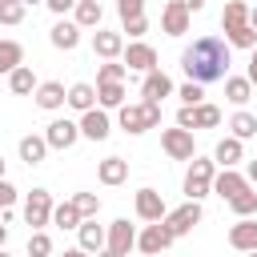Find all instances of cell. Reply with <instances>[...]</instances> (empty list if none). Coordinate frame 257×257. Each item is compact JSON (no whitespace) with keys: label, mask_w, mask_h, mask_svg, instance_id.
<instances>
[{"label":"cell","mask_w":257,"mask_h":257,"mask_svg":"<svg viewBox=\"0 0 257 257\" xmlns=\"http://www.w3.org/2000/svg\"><path fill=\"white\" fill-rule=\"evenodd\" d=\"M181 68L189 80L209 84V80H225L229 76V44L221 36H197L185 52H181Z\"/></svg>","instance_id":"cell-1"},{"label":"cell","mask_w":257,"mask_h":257,"mask_svg":"<svg viewBox=\"0 0 257 257\" xmlns=\"http://www.w3.org/2000/svg\"><path fill=\"white\" fill-rule=\"evenodd\" d=\"M116 120H120L124 133L141 137V133H149V128L161 124V104H149V100H141V104H120V108H116Z\"/></svg>","instance_id":"cell-2"},{"label":"cell","mask_w":257,"mask_h":257,"mask_svg":"<svg viewBox=\"0 0 257 257\" xmlns=\"http://www.w3.org/2000/svg\"><path fill=\"white\" fill-rule=\"evenodd\" d=\"M213 177H217V161L209 157H193L189 173H185V201H201L213 193Z\"/></svg>","instance_id":"cell-3"},{"label":"cell","mask_w":257,"mask_h":257,"mask_svg":"<svg viewBox=\"0 0 257 257\" xmlns=\"http://www.w3.org/2000/svg\"><path fill=\"white\" fill-rule=\"evenodd\" d=\"M52 209H56L52 193L48 189H32L24 197V225H32V233H40L44 225H52Z\"/></svg>","instance_id":"cell-4"},{"label":"cell","mask_w":257,"mask_h":257,"mask_svg":"<svg viewBox=\"0 0 257 257\" xmlns=\"http://www.w3.org/2000/svg\"><path fill=\"white\" fill-rule=\"evenodd\" d=\"M201 217H205L201 201H185V205H177V209L165 213V229H169L173 237H185V233H193V229L201 225Z\"/></svg>","instance_id":"cell-5"},{"label":"cell","mask_w":257,"mask_h":257,"mask_svg":"<svg viewBox=\"0 0 257 257\" xmlns=\"http://www.w3.org/2000/svg\"><path fill=\"white\" fill-rule=\"evenodd\" d=\"M177 124H181V128H189V133H193V128H217V124H221V108H217V104H209V100H205V104H193V108H189V104H181Z\"/></svg>","instance_id":"cell-6"},{"label":"cell","mask_w":257,"mask_h":257,"mask_svg":"<svg viewBox=\"0 0 257 257\" xmlns=\"http://www.w3.org/2000/svg\"><path fill=\"white\" fill-rule=\"evenodd\" d=\"M161 149H165L173 161H193V157H197V141H193V133L181 128V124L161 133Z\"/></svg>","instance_id":"cell-7"},{"label":"cell","mask_w":257,"mask_h":257,"mask_svg":"<svg viewBox=\"0 0 257 257\" xmlns=\"http://www.w3.org/2000/svg\"><path fill=\"white\" fill-rule=\"evenodd\" d=\"M173 241H177V237L165 229V221H157V225H145V229L137 233V249H141V253H149V257H161V253H165Z\"/></svg>","instance_id":"cell-8"},{"label":"cell","mask_w":257,"mask_h":257,"mask_svg":"<svg viewBox=\"0 0 257 257\" xmlns=\"http://www.w3.org/2000/svg\"><path fill=\"white\" fill-rule=\"evenodd\" d=\"M120 64H124L128 72H153V68H157V48L145 44V40H133V44H124Z\"/></svg>","instance_id":"cell-9"},{"label":"cell","mask_w":257,"mask_h":257,"mask_svg":"<svg viewBox=\"0 0 257 257\" xmlns=\"http://www.w3.org/2000/svg\"><path fill=\"white\" fill-rule=\"evenodd\" d=\"M44 141H48V149H72V145L80 141V120L56 116V120L44 128Z\"/></svg>","instance_id":"cell-10"},{"label":"cell","mask_w":257,"mask_h":257,"mask_svg":"<svg viewBox=\"0 0 257 257\" xmlns=\"http://www.w3.org/2000/svg\"><path fill=\"white\" fill-rule=\"evenodd\" d=\"M189 20H193V12H189L181 0H169V4L161 8V32H165V36H185V32H189Z\"/></svg>","instance_id":"cell-11"},{"label":"cell","mask_w":257,"mask_h":257,"mask_svg":"<svg viewBox=\"0 0 257 257\" xmlns=\"http://www.w3.org/2000/svg\"><path fill=\"white\" fill-rule=\"evenodd\" d=\"M133 205H137V217H141V221H149V225L165 221V213H169V209H165V197H161L157 189H149V185H145V189H137V201H133Z\"/></svg>","instance_id":"cell-12"},{"label":"cell","mask_w":257,"mask_h":257,"mask_svg":"<svg viewBox=\"0 0 257 257\" xmlns=\"http://www.w3.org/2000/svg\"><path fill=\"white\" fill-rule=\"evenodd\" d=\"M108 249L116 257H128V249H137V229L128 225V217H116L108 225Z\"/></svg>","instance_id":"cell-13"},{"label":"cell","mask_w":257,"mask_h":257,"mask_svg":"<svg viewBox=\"0 0 257 257\" xmlns=\"http://www.w3.org/2000/svg\"><path fill=\"white\" fill-rule=\"evenodd\" d=\"M92 52L100 60H116V56H124V36L112 32V28H96L92 32Z\"/></svg>","instance_id":"cell-14"},{"label":"cell","mask_w":257,"mask_h":257,"mask_svg":"<svg viewBox=\"0 0 257 257\" xmlns=\"http://www.w3.org/2000/svg\"><path fill=\"white\" fill-rule=\"evenodd\" d=\"M32 96H36V108H44V112H56V108L68 104V88L60 80H40V88Z\"/></svg>","instance_id":"cell-15"},{"label":"cell","mask_w":257,"mask_h":257,"mask_svg":"<svg viewBox=\"0 0 257 257\" xmlns=\"http://www.w3.org/2000/svg\"><path fill=\"white\" fill-rule=\"evenodd\" d=\"M108 133H112V120H108V112H104L100 104L80 116V137H88V141H108Z\"/></svg>","instance_id":"cell-16"},{"label":"cell","mask_w":257,"mask_h":257,"mask_svg":"<svg viewBox=\"0 0 257 257\" xmlns=\"http://www.w3.org/2000/svg\"><path fill=\"white\" fill-rule=\"evenodd\" d=\"M229 245L237 253H257V217H241L229 229Z\"/></svg>","instance_id":"cell-17"},{"label":"cell","mask_w":257,"mask_h":257,"mask_svg":"<svg viewBox=\"0 0 257 257\" xmlns=\"http://www.w3.org/2000/svg\"><path fill=\"white\" fill-rule=\"evenodd\" d=\"M76 237H80V249H84V253H100V249H108V229H104V225H96V217L80 221Z\"/></svg>","instance_id":"cell-18"},{"label":"cell","mask_w":257,"mask_h":257,"mask_svg":"<svg viewBox=\"0 0 257 257\" xmlns=\"http://www.w3.org/2000/svg\"><path fill=\"white\" fill-rule=\"evenodd\" d=\"M80 24L76 20H56L52 24V32H48V40H52V48H60V52H72L76 44H80Z\"/></svg>","instance_id":"cell-19"},{"label":"cell","mask_w":257,"mask_h":257,"mask_svg":"<svg viewBox=\"0 0 257 257\" xmlns=\"http://www.w3.org/2000/svg\"><path fill=\"white\" fill-rule=\"evenodd\" d=\"M173 92V80L161 72V68H153V72H145V80H141V96L149 100V104H161L165 96Z\"/></svg>","instance_id":"cell-20"},{"label":"cell","mask_w":257,"mask_h":257,"mask_svg":"<svg viewBox=\"0 0 257 257\" xmlns=\"http://www.w3.org/2000/svg\"><path fill=\"white\" fill-rule=\"evenodd\" d=\"M245 189H249V181H245V173H237V169H221V173L213 177V193L225 197V201H233V197L245 193Z\"/></svg>","instance_id":"cell-21"},{"label":"cell","mask_w":257,"mask_h":257,"mask_svg":"<svg viewBox=\"0 0 257 257\" xmlns=\"http://www.w3.org/2000/svg\"><path fill=\"white\" fill-rule=\"evenodd\" d=\"M213 161H217L221 169H237V161H245V141H237V137H221L217 149H213Z\"/></svg>","instance_id":"cell-22"},{"label":"cell","mask_w":257,"mask_h":257,"mask_svg":"<svg viewBox=\"0 0 257 257\" xmlns=\"http://www.w3.org/2000/svg\"><path fill=\"white\" fill-rule=\"evenodd\" d=\"M96 181L100 185H124L128 181V161L124 157H104L96 165Z\"/></svg>","instance_id":"cell-23"},{"label":"cell","mask_w":257,"mask_h":257,"mask_svg":"<svg viewBox=\"0 0 257 257\" xmlns=\"http://www.w3.org/2000/svg\"><path fill=\"white\" fill-rule=\"evenodd\" d=\"M68 108H76L80 116H84L88 108H96V88H92L88 80H76V84H68Z\"/></svg>","instance_id":"cell-24"},{"label":"cell","mask_w":257,"mask_h":257,"mask_svg":"<svg viewBox=\"0 0 257 257\" xmlns=\"http://www.w3.org/2000/svg\"><path fill=\"white\" fill-rule=\"evenodd\" d=\"M44 157H48V141L44 137H36V133H28V137H20V161L32 169V165H44Z\"/></svg>","instance_id":"cell-25"},{"label":"cell","mask_w":257,"mask_h":257,"mask_svg":"<svg viewBox=\"0 0 257 257\" xmlns=\"http://www.w3.org/2000/svg\"><path fill=\"white\" fill-rule=\"evenodd\" d=\"M72 20H76L80 28H100V20H104V8H100V0H76V8H72Z\"/></svg>","instance_id":"cell-26"},{"label":"cell","mask_w":257,"mask_h":257,"mask_svg":"<svg viewBox=\"0 0 257 257\" xmlns=\"http://www.w3.org/2000/svg\"><path fill=\"white\" fill-rule=\"evenodd\" d=\"M245 24H249V4H245V0H225V8H221V28L233 32V28H245Z\"/></svg>","instance_id":"cell-27"},{"label":"cell","mask_w":257,"mask_h":257,"mask_svg":"<svg viewBox=\"0 0 257 257\" xmlns=\"http://www.w3.org/2000/svg\"><path fill=\"white\" fill-rule=\"evenodd\" d=\"M249 96H253L249 76H225V100H229V104L245 108V104H249Z\"/></svg>","instance_id":"cell-28"},{"label":"cell","mask_w":257,"mask_h":257,"mask_svg":"<svg viewBox=\"0 0 257 257\" xmlns=\"http://www.w3.org/2000/svg\"><path fill=\"white\" fill-rule=\"evenodd\" d=\"M8 88H12L16 96H32V92L40 88V80L32 76V68H28V64H20L16 72H8Z\"/></svg>","instance_id":"cell-29"},{"label":"cell","mask_w":257,"mask_h":257,"mask_svg":"<svg viewBox=\"0 0 257 257\" xmlns=\"http://www.w3.org/2000/svg\"><path fill=\"white\" fill-rule=\"evenodd\" d=\"M229 137H237V141L257 137V116H253V112H245V108H237V112L229 116Z\"/></svg>","instance_id":"cell-30"},{"label":"cell","mask_w":257,"mask_h":257,"mask_svg":"<svg viewBox=\"0 0 257 257\" xmlns=\"http://www.w3.org/2000/svg\"><path fill=\"white\" fill-rule=\"evenodd\" d=\"M80 221H84V217H80V209L72 205V197L52 209V225H56V229H80Z\"/></svg>","instance_id":"cell-31"},{"label":"cell","mask_w":257,"mask_h":257,"mask_svg":"<svg viewBox=\"0 0 257 257\" xmlns=\"http://www.w3.org/2000/svg\"><path fill=\"white\" fill-rule=\"evenodd\" d=\"M20 64H24L20 40H0V72H16Z\"/></svg>","instance_id":"cell-32"},{"label":"cell","mask_w":257,"mask_h":257,"mask_svg":"<svg viewBox=\"0 0 257 257\" xmlns=\"http://www.w3.org/2000/svg\"><path fill=\"white\" fill-rule=\"evenodd\" d=\"M96 104L108 112V108H120L124 104V84H96Z\"/></svg>","instance_id":"cell-33"},{"label":"cell","mask_w":257,"mask_h":257,"mask_svg":"<svg viewBox=\"0 0 257 257\" xmlns=\"http://www.w3.org/2000/svg\"><path fill=\"white\" fill-rule=\"evenodd\" d=\"M225 44H229V48H245V52H253V48H257V32H253V24L225 32Z\"/></svg>","instance_id":"cell-34"},{"label":"cell","mask_w":257,"mask_h":257,"mask_svg":"<svg viewBox=\"0 0 257 257\" xmlns=\"http://www.w3.org/2000/svg\"><path fill=\"white\" fill-rule=\"evenodd\" d=\"M124 76H128V68L120 60H104L96 68V84H124Z\"/></svg>","instance_id":"cell-35"},{"label":"cell","mask_w":257,"mask_h":257,"mask_svg":"<svg viewBox=\"0 0 257 257\" xmlns=\"http://www.w3.org/2000/svg\"><path fill=\"white\" fill-rule=\"evenodd\" d=\"M229 209H233L237 217H253V213H257V193H253V189H245V193H237V197L229 201Z\"/></svg>","instance_id":"cell-36"},{"label":"cell","mask_w":257,"mask_h":257,"mask_svg":"<svg viewBox=\"0 0 257 257\" xmlns=\"http://www.w3.org/2000/svg\"><path fill=\"white\" fill-rule=\"evenodd\" d=\"M72 205L80 209V217H84V221L100 213V197H96V193H72Z\"/></svg>","instance_id":"cell-37"},{"label":"cell","mask_w":257,"mask_h":257,"mask_svg":"<svg viewBox=\"0 0 257 257\" xmlns=\"http://www.w3.org/2000/svg\"><path fill=\"white\" fill-rule=\"evenodd\" d=\"M177 96L193 108V104H205V84H197V80H185L181 88H177Z\"/></svg>","instance_id":"cell-38"},{"label":"cell","mask_w":257,"mask_h":257,"mask_svg":"<svg viewBox=\"0 0 257 257\" xmlns=\"http://www.w3.org/2000/svg\"><path fill=\"white\" fill-rule=\"evenodd\" d=\"M28 257H52V237H48L44 229L28 237Z\"/></svg>","instance_id":"cell-39"},{"label":"cell","mask_w":257,"mask_h":257,"mask_svg":"<svg viewBox=\"0 0 257 257\" xmlns=\"http://www.w3.org/2000/svg\"><path fill=\"white\" fill-rule=\"evenodd\" d=\"M24 12H28V8H24L20 0H0V24H20Z\"/></svg>","instance_id":"cell-40"},{"label":"cell","mask_w":257,"mask_h":257,"mask_svg":"<svg viewBox=\"0 0 257 257\" xmlns=\"http://www.w3.org/2000/svg\"><path fill=\"white\" fill-rule=\"evenodd\" d=\"M116 12H120V20L145 16V0H116Z\"/></svg>","instance_id":"cell-41"},{"label":"cell","mask_w":257,"mask_h":257,"mask_svg":"<svg viewBox=\"0 0 257 257\" xmlns=\"http://www.w3.org/2000/svg\"><path fill=\"white\" fill-rule=\"evenodd\" d=\"M124 32H128V40H141V36L149 32V16H133V20H124Z\"/></svg>","instance_id":"cell-42"},{"label":"cell","mask_w":257,"mask_h":257,"mask_svg":"<svg viewBox=\"0 0 257 257\" xmlns=\"http://www.w3.org/2000/svg\"><path fill=\"white\" fill-rule=\"evenodd\" d=\"M12 205H16V185L12 181H0V213L12 209Z\"/></svg>","instance_id":"cell-43"},{"label":"cell","mask_w":257,"mask_h":257,"mask_svg":"<svg viewBox=\"0 0 257 257\" xmlns=\"http://www.w3.org/2000/svg\"><path fill=\"white\" fill-rule=\"evenodd\" d=\"M48 4V12H56V16H64L68 8H76V0H44Z\"/></svg>","instance_id":"cell-44"},{"label":"cell","mask_w":257,"mask_h":257,"mask_svg":"<svg viewBox=\"0 0 257 257\" xmlns=\"http://www.w3.org/2000/svg\"><path fill=\"white\" fill-rule=\"evenodd\" d=\"M245 76H249V84L257 88V48L249 52V68H245Z\"/></svg>","instance_id":"cell-45"},{"label":"cell","mask_w":257,"mask_h":257,"mask_svg":"<svg viewBox=\"0 0 257 257\" xmlns=\"http://www.w3.org/2000/svg\"><path fill=\"white\" fill-rule=\"evenodd\" d=\"M181 4H185L189 12H201V8H205V0H181Z\"/></svg>","instance_id":"cell-46"},{"label":"cell","mask_w":257,"mask_h":257,"mask_svg":"<svg viewBox=\"0 0 257 257\" xmlns=\"http://www.w3.org/2000/svg\"><path fill=\"white\" fill-rule=\"evenodd\" d=\"M245 181H253V185H257V161H249V173H245Z\"/></svg>","instance_id":"cell-47"},{"label":"cell","mask_w":257,"mask_h":257,"mask_svg":"<svg viewBox=\"0 0 257 257\" xmlns=\"http://www.w3.org/2000/svg\"><path fill=\"white\" fill-rule=\"evenodd\" d=\"M60 257H88V253H84V249H80V245H76V249H64V253H60Z\"/></svg>","instance_id":"cell-48"},{"label":"cell","mask_w":257,"mask_h":257,"mask_svg":"<svg viewBox=\"0 0 257 257\" xmlns=\"http://www.w3.org/2000/svg\"><path fill=\"white\" fill-rule=\"evenodd\" d=\"M4 245H8V225L0 221V249H4Z\"/></svg>","instance_id":"cell-49"},{"label":"cell","mask_w":257,"mask_h":257,"mask_svg":"<svg viewBox=\"0 0 257 257\" xmlns=\"http://www.w3.org/2000/svg\"><path fill=\"white\" fill-rule=\"evenodd\" d=\"M249 24H253V32H257V4L249 8Z\"/></svg>","instance_id":"cell-50"},{"label":"cell","mask_w":257,"mask_h":257,"mask_svg":"<svg viewBox=\"0 0 257 257\" xmlns=\"http://www.w3.org/2000/svg\"><path fill=\"white\" fill-rule=\"evenodd\" d=\"M96 257H116V253H112V249H100V253H96Z\"/></svg>","instance_id":"cell-51"},{"label":"cell","mask_w":257,"mask_h":257,"mask_svg":"<svg viewBox=\"0 0 257 257\" xmlns=\"http://www.w3.org/2000/svg\"><path fill=\"white\" fill-rule=\"evenodd\" d=\"M20 4H24V8H28V4H44V0H20Z\"/></svg>","instance_id":"cell-52"},{"label":"cell","mask_w":257,"mask_h":257,"mask_svg":"<svg viewBox=\"0 0 257 257\" xmlns=\"http://www.w3.org/2000/svg\"><path fill=\"white\" fill-rule=\"evenodd\" d=\"M0 181H4V157H0Z\"/></svg>","instance_id":"cell-53"},{"label":"cell","mask_w":257,"mask_h":257,"mask_svg":"<svg viewBox=\"0 0 257 257\" xmlns=\"http://www.w3.org/2000/svg\"><path fill=\"white\" fill-rule=\"evenodd\" d=\"M0 257H12V253H4V249H0Z\"/></svg>","instance_id":"cell-54"},{"label":"cell","mask_w":257,"mask_h":257,"mask_svg":"<svg viewBox=\"0 0 257 257\" xmlns=\"http://www.w3.org/2000/svg\"><path fill=\"white\" fill-rule=\"evenodd\" d=\"M249 257H257V253H249Z\"/></svg>","instance_id":"cell-55"}]
</instances>
